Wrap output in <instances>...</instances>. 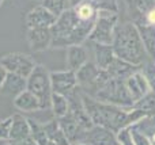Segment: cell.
Returning a JSON list of instances; mask_svg holds the SVG:
<instances>
[{
  "mask_svg": "<svg viewBox=\"0 0 155 145\" xmlns=\"http://www.w3.org/2000/svg\"><path fill=\"white\" fill-rule=\"evenodd\" d=\"M95 22H83L76 16L72 8L63 12L51 27L52 46L61 49L74 45H82L88 39Z\"/></svg>",
  "mask_w": 155,
  "mask_h": 145,
  "instance_id": "cell-1",
  "label": "cell"
},
{
  "mask_svg": "<svg viewBox=\"0 0 155 145\" xmlns=\"http://www.w3.org/2000/svg\"><path fill=\"white\" fill-rule=\"evenodd\" d=\"M112 48L117 58L137 68L143 67L147 61V52L134 22H124L116 26Z\"/></svg>",
  "mask_w": 155,
  "mask_h": 145,
  "instance_id": "cell-2",
  "label": "cell"
},
{
  "mask_svg": "<svg viewBox=\"0 0 155 145\" xmlns=\"http://www.w3.org/2000/svg\"><path fill=\"white\" fill-rule=\"evenodd\" d=\"M80 96H82V103L86 113L88 114L90 119L95 126L106 128L114 133H117L123 128L129 126V110H124L117 106L99 102V100L91 98L90 95L84 94L83 91H80Z\"/></svg>",
  "mask_w": 155,
  "mask_h": 145,
  "instance_id": "cell-3",
  "label": "cell"
},
{
  "mask_svg": "<svg viewBox=\"0 0 155 145\" xmlns=\"http://www.w3.org/2000/svg\"><path fill=\"white\" fill-rule=\"evenodd\" d=\"M26 90L30 91L40 100L41 110L51 109L52 99V84H51V72L46 69L45 65L37 64L31 75L26 79Z\"/></svg>",
  "mask_w": 155,
  "mask_h": 145,
  "instance_id": "cell-4",
  "label": "cell"
},
{
  "mask_svg": "<svg viewBox=\"0 0 155 145\" xmlns=\"http://www.w3.org/2000/svg\"><path fill=\"white\" fill-rule=\"evenodd\" d=\"M91 98L99 100V102L107 103V105L117 106L124 110H131L135 105L125 87V80H118V79H110Z\"/></svg>",
  "mask_w": 155,
  "mask_h": 145,
  "instance_id": "cell-5",
  "label": "cell"
},
{
  "mask_svg": "<svg viewBox=\"0 0 155 145\" xmlns=\"http://www.w3.org/2000/svg\"><path fill=\"white\" fill-rule=\"evenodd\" d=\"M118 24V15L109 11H99L94 27L90 33L88 41L91 43L112 45L116 26Z\"/></svg>",
  "mask_w": 155,
  "mask_h": 145,
  "instance_id": "cell-6",
  "label": "cell"
},
{
  "mask_svg": "<svg viewBox=\"0 0 155 145\" xmlns=\"http://www.w3.org/2000/svg\"><path fill=\"white\" fill-rule=\"evenodd\" d=\"M0 65L7 71L8 73H14L21 77L27 79L34 68L37 67L34 58L25 53H8L0 60Z\"/></svg>",
  "mask_w": 155,
  "mask_h": 145,
  "instance_id": "cell-7",
  "label": "cell"
},
{
  "mask_svg": "<svg viewBox=\"0 0 155 145\" xmlns=\"http://www.w3.org/2000/svg\"><path fill=\"white\" fill-rule=\"evenodd\" d=\"M51 84H52V91L54 94L63 95L65 98L70 96L75 90L79 88L76 73L68 69L51 72Z\"/></svg>",
  "mask_w": 155,
  "mask_h": 145,
  "instance_id": "cell-8",
  "label": "cell"
},
{
  "mask_svg": "<svg viewBox=\"0 0 155 145\" xmlns=\"http://www.w3.org/2000/svg\"><path fill=\"white\" fill-rule=\"evenodd\" d=\"M56 16L51 14L45 7L41 4L35 5L34 8L27 12L26 15V26L27 29H51L56 22Z\"/></svg>",
  "mask_w": 155,
  "mask_h": 145,
  "instance_id": "cell-9",
  "label": "cell"
},
{
  "mask_svg": "<svg viewBox=\"0 0 155 145\" xmlns=\"http://www.w3.org/2000/svg\"><path fill=\"white\" fill-rule=\"evenodd\" d=\"M125 87H127V90H128V92H129V95H131L134 103L139 102V100L143 99L148 92H151V88H150V84H148V81H147V77L144 76L143 71H140V69L127 79Z\"/></svg>",
  "mask_w": 155,
  "mask_h": 145,
  "instance_id": "cell-10",
  "label": "cell"
},
{
  "mask_svg": "<svg viewBox=\"0 0 155 145\" xmlns=\"http://www.w3.org/2000/svg\"><path fill=\"white\" fill-rule=\"evenodd\" d=\"M26 39L31 52L38 53L52 46V31L51 29H27Z\"/></svg>",
  "mask_w": 155,
  "mask_h": 145,
  "instance_id": "cell-11",
  "label": "cell"
},
{
  "mask_svg": "<svg viewBox=\"0 0 155 145\" xmlns=\"http://www.w3.org/2000/svg\"><path fill=\"white\" fill-rule=\"evenodd\" d=\"M57 122H59L60 128H61L63 133L65 134V137L68 138L71 145H75V144H82L83 140H84V136L86 132L82 126L74 119L72 115L67 114V115L61 117V118H56Z\"/></svg>",
  "mask_w": 155,
  "mask_h": 145,
  "instance_id": "cell-12",
  "label": "cell"
},
{
  "mask_svg": "<svg viewBox=\"0 0 155 145\" xmlns=\"http://www.w3.org/2000/svg\"><path fill=\"white\" fill-rule=\"evenodd\" d=\"M83 144L87 145H118L116 133L102 126L94 125L91 129L86 132Z\"/></svg>",
  "mask_w": 155,
  "mask_h": 145,
  "instance_id": "cell-13",
  "label": "cell"
},
{
  "mask_svg": "<svg viewBox=\"0 0 155 145\" xmlns=\"http://www.w3.org/2000/svg\"><path fill=\"white\" fill-rule=\"evenodd\" d=\"M99 68L97 67L95 62L88 60L79 71H76V79H78V86H79L80 91L88 92L93 88L94 83H95L97 77L99 75Z\"/></svg>",
  "mask_w": 155,
  "mask_h": 145,
  "instance_id": "cell-14",
  "label": "cell"
},
{
  "mask_svg": "<svg viewBox=\"0 0 155 145\" xmlns=\"http://www.w3.org/2000/svg\"><path fill=\"white\" fill-rule=\"evenodd\" d=\"M30 138V125L29 118L25 115L16 113L12 114V124H11V133H10V141H16L22 143Z\"/></svg>",
  "mask_w": 155,
  "mask_h": 145,
  "instance_id": "cell-15",
  "label": "cell"
},
{
  "mask_svg": "<svg viewBox=\"0 0 155 145\" xmlns=\"http://www.w3.org/2000/svg\"><path fill=\"white\" fill-rule=\"evenodd\" d=\"M65 60H67L68 71L76 72L88 61L87 49L83 45L70 46V48H67V57H65Z\"/></svg>",
  "mask_w": 155,
  "mask_h": 145,
  "instance_id": "cell-16",
  "label": "cell"
},
{
  "mask_svg": "<svg viewBox=\"0 0 155 145\" xmlns=\"http://www.w3.org/2000/svg\"><path fill=\"white\" fill-rule=\"evenodd\" d=\"M139 30L142 42L144 45V49L147 52V56L150 58H155V26L146 23V22L137 20L134 22Z\"/></svg>",
  "mask_w": 155,
  "mask_h": 145,
  "instance_id": "cell-17",
  "label": "cell"
},
{
  "mask_svg": "<svg viewBox=\"0 0 155 145\" xmlns=\"http://www.w3.org/2000/svg\"><path fill=\"white\" fill-rule=\"evenodd\" d=\"M140 68L135 67V65L125 62L123 60L116 57L114 61L109 65V68L106 69V72L109 73V76L112 79H118V80H127L129 76H132L135 72H137Z\"/></svg>",
  "mask_w": 155,
  "mask_h": 145,
  "instance_id": "cell-18",
  "label": "cell"
},
{
  "mask_svg": "<svg viewBox=\"0 0 155 145\" xmlns=\"http://www.w3.org/2000/svg\"><path fill=\"white\" fill-rule=\"evenodd\" d=\"M12 105L15 109H18L19 111H23V113H33V111L41 110L40 100L37 99V96H34V95L30 91H27V90H25L18 96L14 98Z\"/></svg>",
  "mask_w": 155,
  "mask_h": 145,
  "instance_id": "cell-19",
  "label": "cell"
},
{
  "mask_svg": "<svg viewBox=\"0 0 155 145\" xmlns=\"http://www.w3.org/2000/svg\"><path fill=\"white\" fill-rule=\"evenodd\" d=\"M25 90H26V79L21 77L18 75H14V73H7V77H5L0 94L5 95V96H11L14 99Z\"/></svg>",
  "mask_w": 155,
  "mask_h": 145,
  "instance_id": "cell-20",
  "label": "cell"
},
{
  "mask_svg": "<svg viewBox=\"0 0 155 145\" xmlns=\"http://www.w3.org/2000/svg\"><path fill=\"white\" fill-rule=\"evenodd\" d=\"M94 48V58L95 64L99 69L106 71L109 65L114 61L116 56L113 52L112 45H101V43H93Z\"/></svg>",
  "mask_w": 155,
  "mask_h": 145,
  "instance_id": "cell-21",
  "label": "cell"
},
{
  "mask_svg": "<svg viewBox=\"0 0 155 145\" xmlns=\"http://www.w3.org/2000/svg\"><path fill=\"white\" fill-rule=\"evenodd\" d=\"M44 125V129H45L46 137H48V141L54 145H71L68 138L65 137V134L63 133L61 128H60L57 119H51V121L45 122Z\"/></svg>",
  "mask_w": 155,
  "mask_h": 145,
  "instance_id": "cell-22",
  "label": "cell"
},
{
  "mask_svg": "<svg viewBox=\"0 0 155 145\" xmlns=\"http://www.w3.org/2000/svg\"><path fill=\"white\" fill-rule=\"evenodd\" d=\"M72 10L75 11L76 16L83 22H95L98 18V8L91 0H83L74 5Z\"/></svg>",
  "mask_w": 155,
  "mask_h": 145,
  "instance_id": "cell-23",
  "label": "cell"
},
{
  "mask_svg": "<svg viewBox=\"0 0 155 145\" xmlns=\"http://www.w3.org/2000/svg\"><path fill=\"white\" fill-rule=\"evenodd\" d=\"M51 109L54 118H61V117L67 115L68 111H70V102L65 96L53 92L51 99Z\"/></svg>",
  "mask_w": 155,
  "mask_h": 145,
  "instance_id": "cell-24",
  "label": "cell"
},
{
  "mask_svg": "<svg viewBox=\"0 0 155 145\" xmlns=\"http://www.w3.org/2000/svg\"><path fill=\"white\" fill-rule=\"evenodd\" d=\"M29 125H30V138L33 141H35L38 145H48L49 141L48 137H46L44 125L33 118H29Z\"/></svg>",
  "mask_w": 155,
  "mask_h": 145,
  "instance_id": "cell-25",
  "label": "cell"
},
{
  "mask_svg": "<svg viewBox=\"0 0 155 145\" xmlns=\"http://www.w3.org/2000/svg\"><path fill=\"white\" fill-rule=\"evenodd\" d=\"M41 5L45 7L51 14H53L56 18H59L63 12L71 8V0H44Z\"/></svg>",
  "mask_w": 155,
  "mask_h": 145,
  "instance_id": "cell-26",
  "label": "cell"
},
{
  "mask_svg": "<svg viewBox=\"0 0 155 145\" xmlns=\"http://www.w3.org/2000/svg\"><path fill=\"white\" fill-rule=\"evenodd\" d=\"M134 109L143 111L147 117L155 115V92H148L143 99H140L139 102H136L134 105Z\"/></svg>",
  "mask_w": 155,
  "mask_h": 145,
  "instance_id": "cell-27",
  "label": "cell"
},
{
  "mask_svg": "<svg viewBox=\"0 0 155 145\" xmlns=\"http://www.w3.org/2000/svg\"><path fill=\"white\" fill-rule=\"evenodd\" d=\"M116 137H117L118 145H134V138H132L131 126L120 129L117 133H116Z\"/></svg>",
  "mask_w": 155,
  "mask_h": 145,
  "instance_id": "cell-28",
  "label": "cell"
},
{
  "mask_svg": "<svg viewBox=\"0 0 155 145\" xmlns=\"http://www.w3.org/2000/svg\"><path fill=\"white\" fill-rule=\"evenodd\" d=\"M11 124H12V115L0 121V140L2 141H10Z\"/></svg>",
  "mask_w": 155,
  "mask_h": 145,
  "instance_id": "cell-29",
  "label": "cell"
},
{
  "mask_svg": "<svg viewBox=\"0 0 155 145\" xmlns=\"http://www.w3.org/2000/svg\"><path fill=\"white\" fill-rule=\"evenodd\" d=\"M143 73H144V76L147 77V81H148V84H150L151 91L155 92V64H153V62L144 64Z\"/></svg>",
  "mask_w": 155,
  "mask_h": 145,
  "instance_id": "cell-30",
  "label": "cell"
},
{
  "mask_svg": "<svg viewBox=\"0 0 155 145\" xmlns=\"http://www.w3.org/2000/svg\"><path fill=\"white\" fill-rule=\"evenodd\" d=\"M134 4L143 15L155 8V0H134Z\"/></svg>",
  "mask_w": 155,
  "mask_h": 145,
  "instance_id": "cell-31",
  "label": "cell"
},
{
  "mask_svg": "<svg viewBox=\"0 0 155 145\" xmlns=\"http://www.w3.org/2000/svg\"><path fill=\"white\" fill-rule=\"evenodd\" d=\"M131 130H132V138H134V145H151L150 140L142 132H139L136 128L131 126Z\"/></svg>",
  "mask_w": 155,
  "mask_h": 145,
  "instance_id": "cell-32",
  "label": "cell"
},
{
  "mask_svg": "<svg viewBox=\"0 0 155 145\" xmlns=\"http://www.w3.org/2000/svg\"><path fill=\"white\" fill-rule=\"evenodd\" d=\"M146 23L151 24V26H155V8H153L151 11H148L147 14L144 15Z\"/></svg>",
  "mask_w": 155,
  "mask_h": 145,
  "instance_id": "cell-33",
  "label": "cell"
},
{
  "mask_svg": "<svg viewBox=\"0 0 155 145\" xmlns=\"http://www.w3.org/2000/svg\"><path fill=\"white\" fill-rule=\"evenodd\" d=\"M7 71L4 69V68L0 65V91H2V88H3V84H4V81H5V77H7Z\"/></svg>",
  "mask_w": 155,
  "mask_h": 145,
  "instance_id": "cell-34",
  "label": "cell"
},
{
  "mask_svg": "<svg viewBox=\"0 0 155 145\" xmlns=\"http://www.w3.org/2000/svg\"><path fill=\"white\" fill-rule=\"evenodd\" d=\"M23 145H38L35 141H33L31 138H27L26 141H23Z\"/></svg>",
  "mask_w": 155,
  "mask_h": 145,
  "instance_id": "cell-35",
  "label": "cell"
},
{
  "mask_svg": "<svg viewBox=\"0 0 155 145\" xmlns=\"http://www.w3.org/2000/svg\"><path fill=\"white\" fill-rule=\"evenodd\" d=\"M4 145H23V141H22V143H16V141H7Z\"/></svg>",
  "mask_w": 155,
  "mask_h": 145,
  "instance_id": "cell-36",
  "label": "cell"
},
{
  "mask_svg": "<svg viewBox=\"0 0 155 145\" xmlns=\"http://www.w3.org/2000/svg\"><path fill=\"white\" fill-rule=\"evenodd\" d=\"M148 140H150V143H151V145H155V134L154 136H151L150 138H148Z\"/></svg>",
  "mask_w": 155,
  "mask_h": 145,
  "instance_id": "cell-37",
  "label": "cell"
},
{
  "mask_svg": "<svg viewBox=\"0 0 155 145\" xmlns=\"http://www.w3.org/2000/svg\"><path fill=\"white\" fill-rule=\"evenodd\" d=\"M33 2H34V3H40V4H41V3H42L44 0H33Z\"/></svg>",
  "mask_w": 155,
  "mask_h": 145,
  "instance_id": "cell-38",
  "label": "cell"
},
{
  "mask_svg": "<svg viewBox=\"0 0 155 145\" xmlns=\"http://www.w3.org/2000/svg\"><path fill=\"white\" fill-rule=\"evenodd\" d=\"M75 145H87V144H83V143H82V144H75Z\"/></svg>",
  "mask_w": 155,
  "mask_h": 145,
  "instance_id": "cell-39",
  "label": "cell"
},
{
  "mask_svg": "<svg viewBox=\"0 0 155 145\" xmlns=\"http://www.w3.org/2000/svg\"><path fill=\"white\" fill-rule=\"evenodd\" d=\"M3 2H4V0H0V5H2V4H3Z\"/></svg>",
  "mask_w": 155,
  "mask_h": 145,
  "instance_id": "cell-40",
  "label": "cell"
},
{
  "mask_svg": "<svg viewBox=\"0 0 155 145\" xmlns=\"http://www.w3.org/2000/svg\"><path fill=\"white\" fill-rule=\"evenodd\" d=\"M48 145H54V144H52V143H48Z\"/></svg>",
  "mask_w": 155,
  "mask_h": 145,
  "instance_id": "cell-41",
  "label": "cell"
}]
</instances>
